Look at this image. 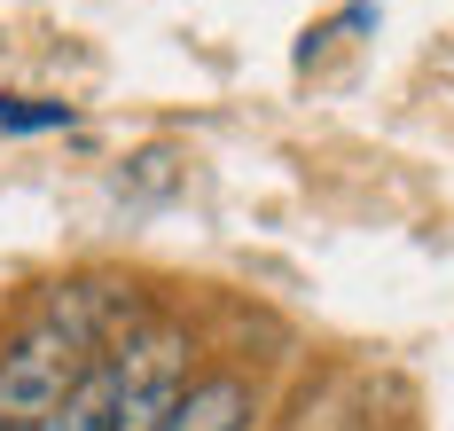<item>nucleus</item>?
Here are the masks:
<instances>
[{
	"instance_id": "7ed1b4c3",
	"label": "nucleus",
	"mask_w": 454,
	"mask_h": 431,
	"mask_svg": "<svg viewBox=\"0 0 454 431\" xmlns=\"http://www.w3.org/2000/svg\"><path fill=\"white\" fill-rule=\"evenodd\" d=\"M251 384L243 377H196L181 392V408L165 416V431H251Z\"/></svg>"
},
{
	"instance_id": "f257e3e1",
	"label": "nucleus",
	"mask_w": 454,
	"mask_h": 431,
	"mask_svg": "<svg viewBox=\"0 0 454 431\" xmlns=\"http://www.w3.org/2000/svg\"><path fill=\"white\" fill-rule=\"evenodd\" d=\"M102 353V290H55L0 345V431H40Z\"/></svg>"
},
{
	"instance_id": "20e7f679",
	"label": "nucleus",
	"mask_w": 454,
	"mask_h": 431,
	"mask_svg": "<svg viewBox=\"0 0 454 431\" xmlns=\"http://www.w3.org/2000/svg\"><path fill=\"white\" fill-rule=\"evenodd\" d=\"M0 126L8 134H40V126H71L63 102H0Z\"/></svg>"
},
{
	"instance_id": "f03ea898",
	"label": "nucleus",
	"mask_w": 454,
	"mask_h": 431,
	"mask_svg": "<svg viewBox=\"0 0 454 431\" xmlns=\"http://www.w3.org/2000/svg\"><path fill=\"white\" fill-rule=\"evenodd\" d=\"M102 369H110V431H165L188 392V337L165 322L126 330L118 345H102Z\"/></svg>"
}]
</instances>
